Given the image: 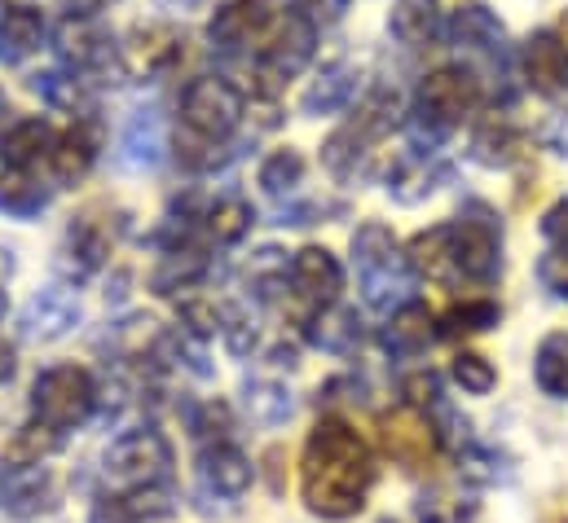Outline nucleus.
<instances>
[{
  "instance_id": "nucleus-53",
  "label": "nucleus",
  "mask_w": 568,
  "mask_h": 523,
  "mask_svg": "<svg viewBox=\"0 0 568 523\" xmlns=\"http://www.w3.org/2000/svg\"><path fill=\"white\" fill-rule=\"evenodd\" d=\"M556 35L565 40V49H568V9H565V18H560V27H556Z\"/></svg>"
},
{
  "instance_id": "nucleus-51",
  "label": "nucleus",
  "mask_w": 568,
  "mask_h": 523,
  "mask_svg": "<svg viewBox=\"0 0 568 523\" xmlns=\"http://www.w3.org/2000/svg\"><path fill=\"white\" fill-rule=\"evenodd\" d=\"M13 370H18V357H13V348L0 339V383H9V379H13Z\"/></svg>"
},
{
  "instance_id": "nucleus-47",
  "label": "nucleus",
  "mask_w": 568,
  "mask_h": 523,
  "mask_svg": "<svg viewBox=\"0 0 568 523\" xmlns=\"http://www.w3.org/2000/svg\"><path fill=\"white\" fill-rule=\"evenodd\" d=\"M538 281L551 299H565L568 304V247H556L538 260Z\"/></svg>"
},
{
  "instance_id": "nucleus-9",
  "label": "nucleus",
  "mask_w": 568,
  "mask_h": 523,
  "mask_svg": "<svg viewBox=\"0 0 568 523\" xmlns=\"http://www.w3.org/2000/svg\"><path fill=\"white\" fill-rule=\"evenodd\" d=\"M480 102H485V84L471 66H436L419 84L415 111L424 120H432L440 132H454Z\"/></svg>"
},
{
  "instance_id": "nucleus-24",
  "label": "nucleus",
  "mask_w": 568,
  "mask_h": 523,
  "mask_svg": "<svg viewBox=\"0 0 568 523\" xmlns=\"http://www.w3.org/2000/svg\"><path fill=\"white\" fill-rule=\"evenodd\" d=\"M357 80H362V75H357L348 62L326 66V71L304 89L300 111H304L308 120H322V115H339V111H348V102L357 98Z\"/></svg>"
},
{
  "instance_id": "nucleus-31",
  "label": "nucleus",
  "mask_w": 568,
  "mask_h": 523,
  "mask_svg": "<svg viewBox=\"0 0 568 523\" xmlns=\"http://www.w3.org/2000/svg\"><path fill=\"white\" fill-rule=\"evenodd\" d=\"M454 458H458V475H463L467 484H480V489L507 484V480L516 475V462H511L507 453H498V449L480 444V440H467Z\"/></svg>"
},
{
  "instance_id": "nucleus-5",
  "label": "nucleus",
  "mask_w": 568,
  "mask_h": 523,
  "mask_svg": "<svg viewBox=\"0 0 568 523\" xmlns=\"http://www.w3.org/2000/svg\"><path fill=\"white\" fill-rule=\"evenodd\" d=\"M402 124V98L397 89L379 84L362 98V106L353 111V120L339 132H331V141L322 145V163L339 176V181H362L371 176V158H375V145L388 136V132Z\"/></svg>"
},
{
  "instance_id": "nucleus-13",
  "label": "nucleus",
  "mask_w": 568,
  "mask_h": 523,
  "mask_svg": "<svg viewBox=\"0 0 568 523\" xmlns=\"http://www.w3.org/2000/svg\"><path fill=\"white\" fill-rule=\"evenodd\" d=\"M111 247H115V229H111L106 221H98V207H93V212H84V216L71 221L58 268H62L71 281H84V277H93L102 264L111 260Z\"/></svg>"
},
{
  "instance_id": "nucleus-45",
  "label": "nucleus",
  "mask_w": 568,
  "mask_h": 523,
  "mask_svg": "<svg viewBox=\"0 0 568 523\" xmlns=\"http://www.w3.org/2000/svg\"><path fill=\"white\" fill-rule=\"evenodd\" d=\"M402 396H406V404L410 409H419V413H436V409H445L449 400H445V388H440V375H432V370H415V375H406L402 379Z\"/></svg>"
},
{
  "instance_id": "nucleus-15",
  "label": "nucleus",
  "mask_w": 568,
  "mask_h": 523,
  "mask_svg": "<svg viewBox=\"0 0 568 523\" xmlns=\"http://www.w3.org/2000/svg\"><path fill=\"white\" fill-rule=\"evenodd\" d=\"M270 27H274V0H230L207 22V40L225 53H239V49L256 44Z\"/></svg>"
},
{
  "instance_id": "nucleus-19",
  "label": "nucleus",
  "mask_w": 568,
  "mask_h": 523,
  "mask_svg": "<svg viewBox=\"0 0 568 523\" xmlns=\"http://www.w3.org/2000/svg\"><path fill=\"white\" fill-rule=\"evenodd\" d=\"M525 80L542 98H568V49L556 31H534L520 49Z\"/></svg>"
},
{
  "instance_id": "nucleus-44",
  "label": "nucleus",
  "mask_w": 568,
  "mask_h": 523,
  "mask_svg": "<svg viewBox=\"0 0 568 523\" xmlns=\"http://www.w3.org/2000/svg\"><path fill=\"white\" fill-rule=\"evenodd\" d=\"M230 404L225 400H203V404H190V431L203 440V444H221L230 435Z\"/></svg>"
},
{
  "instance_id": "nucleus-30",
  "label": "nucleus",
  "mask_w": 568,
  "mask_h": 523,
  "mask_svg": "<svg viewBox=\"0 0 568 523\" xmlns=\"http://www.w3.org/2000/svg\"><path fill=\"white\" fill-rule=\"evenodd\" d=\"M388 31L406 44V49H424L432 44L445 27H440V9L436 0H397L393 18H388Z\"/></svg>"
},
{
  "instance_id": "nucleus-6",
  "label": "nucleus",
  "mask_w": 568,
  "mask_h": 523,
  "mask_svg": "<svg viewBox=\"0 0 568 523\" xmlns=\"http://www.w3.org/2000/svg\"><path fill=\"white\" fill-rule=\"evenodd\" d=\"M98 400H102L98 383H93V375L84 366H49L31 388V413H36V422H44L58 435H67L71 427L93 418Z\"/></svg>"
},
{
  "instance_id": "nucleus-12",
  "label": "nucleus",
  "mask_w": 568,
  "mask_h": 523,
  "mask_svg": "<svg viewBox=\"0 0 568 523\" xmlns=\"http://www.w3.org/2000/svg\"><path fill=\"white\" fill-rule=\"evenodd\" d=\"M80 326V299L67 286L36 290L18 312V335L27 343H58Z\"/></svg>"
},
{
  "instance_id": "nucleus-28",
  "label": "nucleus",
  "mask_w": 568,
  "mask_h": 523,
  "mask_svg": "<svg viewBox=\"0 0 568 523\" xmlns=\"http://www.w3.org/2000/svg\"><path fill=\"white\" fill-rule=\"evenodd\" d=\"M53 141L58 136H53V129L44 120H22V124H13L0 136V163L9 172H31V167H40L49 158Z\"/></svg>"
},
{
  "instance_id": "nucleus-23",
  "label": "nucleus",
  "mask_w": 568,
  "mask_h": 523,
  "mask_svg": "<svg viewBox=\"0 0 568 523\" xmlns=\"http://www.w3.org/2000/svg\"><path fill=\"white\" fill-rule=\"evenodd\" d=\"M93 158H98V129L93 124H75V129L62 132L53 141V150L44 158V172H49L53 185H75V181L89 176Z\"/></svg>"
},
{
  "instance_id": "nucleus-25",
  "label": "nucleus",
  "mask_w": 568,
  "mask_h": 523,
  "mask_svg": "<svg viewBox=\"0 0 568 523\" xmlns=\"http://www.w3.org/2000/svg\"><path fill=\"white\" fill-rule=\"evenodd\" d=\"M525 145H529V136L516 129V124H507V120H485L480 129L471 132L467 154H471V163H480V167H516V163L525 158Z\"/></svg>"
},
{
  "instance_id": "nucleus-4",
  "label": "nucleus",
  "mask_w": 568,
  "mask_h": 523,
  "mask_svg": "<svg viewBox=\"0 0 568 523\" xmlns=\"http://www.w3.org/2000/svg\"><path fill=\"white\" fill-rule=\"evenodd\" d=\"M353 268H357V286H362L366 308L393 317L397 308L410 304L415 268L402 256V247H397L388 225H379V221L357 225V234H353Z\"/></svg>"
},
{
  "instance_id": "nucleus-29",
  "label": "nucleus",
  "mask_w": 568,
  "mask_h": 523,
  "mask_svg": "<svg viewBox=\"0 0 568 523\" xmlns=\"http://www.w3.org/2000/svg\"><path fill=\"white\" fill-rule=\"evenodd\" d=\"M62 449V435L53 431V427H44V422H27V427H18L13 435H9V444L0 449V466H44L53 453Z\"/></svg>"
},
{
  "instance_id": "nucleus-38",
  "label": "nucleus",
  "mask_w": 568,
  "mask_h": 523,
  "mask_svg": "<svg viewBox=\"0 0 568 523\" xmlns=\"http://www.w3.org/2000/svg\"><path fill=\"white\" fill-rule=\"evenodd\" d=\"M252 207L239 198V194H230V198H221L212 212H207V234H212V243H221V247H234V243H243L247 238V229H252Z\"/></svg>"
},
{
  "instance_id": "nucleus-42",
  "label": "nucleus",
  "mask_w": 568,
  "mask_h": 523,
  "mask_svg": "<svg viewBox=\"0 0 568 523\" xmlns=\"http://www.w3.org/2000/svg\"><path fill=\"white\" fill-rule=\"evenodd\" d=\"M159 357H168V361L185 366L194 379H212V375H216V366H212V361H207V352H203V339H194V335H185V330L163 335V339H159Z\"/></svg>"
},
{
  "instance_id": "nucleus-49",
  "label": "nucleus",
  "mask_w": 568,
  "mask_h": 523,
  "mask_svg": "<svg viewBox=\"0 0 568 523\" xmlns=\"http://www.w3.org/2000/svg\"><path fill=\"white\" fill-rule=\"evenodd\" d=\"M542 238L556 243V247H568V198H560V203L542 216Z\"/></svg>"
},
{
  "instance_id": "nucleus-7",
  "label": "nucleus",
  "mask_w": 568,
  "mask_h": 523,
  "mask_svg": "<svg viewBox=\"0 0 568 523\" xmlns=\"http://www.w3.org/2000/svg\"><path fill=\"white\" fill-rule=\"evenodd\" d=\"M172 444L163 431L142 427V431H129L120 435L106 458H102V471L106 480L115 484V493H133V489H163L172 480Z\"/></svg>"
},
{
  "instance_id": "nucleus-16",
  "label": "nucleus",
  "mask_w": 568,
  "mask_h": 523,
  "mask_svg": "<svg viewBox=\"0 0 568 523\" xmlns=\"http://www.w3.org/2000/svg\"><path fill=\"white\" fill-rule=\"evenodd\" d=\"M252 480H256V466L247 462V453L239 444H230V440L203 444V453H199V484H203V493L234 502V498H243L252 489Z\"/></svg>"
},
{
  "instance_id": "nucleus-21",
  "label": "nucleus",
  "mask_w": 568,
  "mask_h": 523,
  "mask_svg": "<svg viewBox=\"0 0 568 523\" xmlns=\"http://www.w3.org/2000/svg\"><path fill=\"white\" fill-rule=\"evenodd\" d=\"M176 511L172 489H133V493H111L93 506L89 523H159Z\"/></svg>"
},
{
  "instance_id": "nucleus-56",
  "label": "nucleus",
  "mask_w": 568,
  "mask_h": 523,
  "mask_svg": "<svg viewBox=\"0 0 568 523\" xmlns=\"http://www.w3.org/2000/svg\"><path fill=\"white\" fill-rule=\"evenodd\" d=\"M379 523H397V520H379Z\"/></svg>"
},
{
  "instance_id": "nucleus-2",
  "label": "nucleus",
  "mask_w": 568,
  "mask_h": 523,
  "mask_svg": "<svg viewBox=\"0 0 568 523\" xmlns=\"http://www.w3.org/2000/svg\"><path fill=\"white\" fill-rule=\"evenodd\" d=\"M406 260L440 286H494L503 277V225L489 207H471L463 221L424 229Z\"/></svg>"
},
{
  "instance_id": "nucleus-3",
  "label": "nucleus",
  "mask_w": 568,
  "mask_h": 523,
  "mask_svg": "<svg viewBox=\"0 0 568 523\" xmlns=\"http://www.w3.org/2000/svg\"><path fill=\"white\" fill-rule=\"evenodd\" d=\"M247 98L239 84L221 80V75H199L185 84L181 93V129L176 136V154H185V163H212V145H221L230 132L243 124Z\"/></svg>"
},
{
  "instance_id": "nucleus-39",
  "label": "nucleus",
  "mask_w": 568,
  "mask_h": 523,
  "mask_svg": "<svg viewBox=\"0 0 568 523\" xmlns=\"http://www.w3.org/2000/svg\"><path fill=\"white\" fill-rule=\"evenodd\" d=\"M480 506L471 498H458V493H445V489H432L419 493L415 502V520L419 523H476Z\"/></svg>"
},
{
  "instance_id": "nucleus-36",
  "label": "nucleus",
  "mask_w": 568,
  "mask_h": 523,
  "mask_svg": "<svg viewBox=\"0 0 568 523\" xmlns=\"http://www.w3.org/2000/svg\"><path fill=\"white\" fill-rule=\"evenodd\" d=\"M503 321V308L494 299H467V304H454L440 321V339H467V335H485Z\"/></svg>"
},
{
  "instance_id": "nucleus-41",
  "label": "nucleus",
  "mask_w": 568,
  "mask_h": 523,
  "mask_svg": "<svg viewBox=\"0 0 568 523\" xmlns=\"http://www.w3.org/2000/svg\"><path fill=\"white\" fill-rule=\"evenodd\" d=\"M31 89L58 106V111H89V93H84V80L80 75H62V71H44L31 80Z\"/></svg>"
},
{
  "instance_id": "nucleus-46",
  "label": "nucleus",
  "mask_w": 568,
  "mask_h": 523,
  "mask_svg": "<svg viewBox=\"0 0 568 523\" xmlns=\"http://www.w3.org/2000/svg\"><path fill=\"white\" fill-rule=\"evenodd\" d=\"M449 375H454V383H458L467 396L494 392V383H498L494 366H489L485 357H476V352H458V357H454V366H449Z\"/></svg>"
},
{
  "instance_id": "nucleus-35",
  "label": "nucleus",
  "mask_w": 568,
  "mask_h": 523,
  "mask_svg": "<svg viewBox=\"0 0 568 523\" xmlns=\"http://www.w3.org/2000/svg\"><path fill=\"white\" fill-rule=\"evenodd\" d=\"M163 158V124L154 111H138L124 129V163L133 167H154Z\"/></svg>"
},
{
  "instance_id": "nucleus-50",
  "label": "nucleus",
  "mask_w": 568,
  "mask_h": 523,
  "mask_svg": "<svg viewBox=\"0 0 568 523\" xmlns=\"http://www.w3.org/2000/svg\"><path fill=\"white\" fill-rule=\"evenodd\" d=\"M542 145H547V150H556L560 158H568V111L565 115H551V120H547V129H542Z\"/></svg>"
},
{
  "instance_id": "nucleus-14",
  "label": "nucleus",
  "mask_w": 568,
  "mask_h": 523,
  "mask_svg": "<svg viewBox=\"0 0 568 523\" xmlns=\"http://www.w3.org/2000/svg\"><path fill=\"white\" fill-rule=\"evenodd\" d=\"M445 35L454 49L463 53H480V58H494L503 66V53H507V27L498 22V13L480 0H467L454 9V18L445 22Z\"/></svg>"
},
{
  "instance_id": "nucleus-32",
  "label": "nucleus",
  "mask_w": 568,
  "mask_h": 523,
  "mask_svg": "<svg viewBox=\"0 0 568 523\" xmlns=\"http://www.w3.org/2000/svg\"><path fill=\"white\" fill-rule=\"evenodd\" d=\"M534 379L551 400H568V330H556L534 352Z\"/></svg>"
},
{
  "instance_id": "nucleus-48",
  "label": "nucleus",
  "mask_w": 568,
  "mask_h": 523,
  "mask_svg": "<svg viewBox=\"0 0 568 523\" xmlns=\"http://www.w3.org/2000/svg\"><path fill=\"white\" fill-rule=\"evenodd\" d=\"M348 9V0H291V13L313 22V27H326V22H339Z\"/></svg>"
},
{
  "instance_id": "nucleus-26",
  "label": "nucleus",
  "mask_w": 568,
  "mask_h": 523,
  "mask_svg": "<svg viewBox=\"0 0 568 523\" xmlns=\"http://www.w3.org/2000/svg\"><path fill=\"white\" fill-rule=\"evenodd\" d=\"M308 339H313L322 352H331V357H353V352L366 343V330H362V317H357L353 308L331 304V308H322V312L308 321Z\"/></svg>"
},
{
  "instance_id": "nucleus-8",
  "label": "nucleus",
  "mask_w": 568,
  "mask_h": 523,
  "mask_svg": "<svg viewBox=\"0 0 568 523\" xmlns=\"http://www.w3.org/2000/svg\"><path fill=\"white\" fill-rule=\"evenodd\" d=\"M58 58L71 75H80L84 84H120L124 80V62H120V49H115V35L89 18V13H71L62 27H58Z\"/></svg>"
},
{
  "instance_id": "nucleus-55",
  "label": "nucleus",
  "mask_w": 568,
  "mask_h": 523,
  "mask_svg": "<svg viewBox=\"0 0 568 523\" xmlns=\"http://www.w3.org/2000/svg\"><path fill=\"white\" fill-rule=\"evenodd\" d=\"M547 523H568V520H560V515H556V520H547Z\"/></svg>"
},
{
  "instance_id": "nucleus-40",
  "label": "nucleus",
  "mask_w": 568,
  "mask_h": 523,
  "mask_svg": "<svg viewBox=\"0 0 568 523\" xmlns=\"http://www.w3.org/2000/svg\"><path fill=\"white\" fill-rule=\"evenodd\" d=\"M203 273H207V256H203L199 247H185V252L176 247V252L168 256V264L154 273V290H159V295H176L181 286H194Z\"/></svg>"
},
{
  "instance_id": "nucleus-43",
  "label": "nucleus",
  "mask_w": 568,
  "mask_h": 523,
  "mask_svg": "<svg viewBox=\"0 0 568 523\" xmlns=\"http://www.w3.org/2000/svg\"><path fill=\"white\" fill-rule=\"evenodd\" d=\"M176 312H181V330L194 335V339H212V335L225 330V308L212 304V299H185Z\"/></svg>"
},
{
  "instance_id": "nucleus-10",
  "label": "nucleus",
  "mask_w": 568,
  "mask_h": 523,
  "mask_svg": "<svg viewBox=\"0 0 568 523\" xmlns=\"http://www.w3.org/2000/svg\"><path fill=\"white\" fill-rule=\"evenodd\" d=\"M379 444L410 475L427 471L436 462V453H440V435H436L432 418L419 413V409H410V404H402V409H393V413L379 418Z\"/></svg>"
},
{
  "instance_id": "nucleus-33",
  "label": "nucleus",
  "mask_w": 568,
  "mask_h": 523,
  "mask_svg": "<svg viewBox=\"0 0 568 523\" xmlns=\"http://www.w3.org/2000/svg\"><path fill=\"white\" fill-rule=\"evenodd\" d=\"M243 409L256 418V422H265V427H283L286 418L295 413V400L286 392L283 383H274V379H247L243 383Z\"/></svg>"
},
{
  "instance_id": "nucleus-54",
  "label": "nucleus",
  "mask_w": 568,
  "mask_h": 523,
  "mask_svg": "<svg viewBox=\"0 0 568 523\" xmlns=\"http://www.w3.org/2000/svg\"><path fill=\"white\" fill-rule=\"evenodd\" d=\"M0 120H4V93H0Z\"/></svg>"
},
{
  "instance_id": "nucleus-20",
  "label": "nucleus",
  "mask_w": 568,
  "mask_h": 523,
  "mask_svg": "<svg viewBox=\"0 0 568 523\" xmlns=\"http://www.w3.org/2000/svg\"><path fill=\"white\" fill-rule=\"evenodd\" d=\"M445 181H449V167H445L436 154H419V150L397 154V163L388 167V194H393L397 203H406V207L432 198Z\"/></svg>"
},
{
  "instance_id": "nucleus-17",
  "label": "nucleus",
  "mask_w": 568,
  "mask_h": 523,
  "mask_svg": "<svg viewBox=\"0 0 568 523\" xmlns=\"http://www.w3.org/2000/svg\"><path fill=\"white\" fill-rule=\"evenodd\" d=\"M0 511L18 520L58 511V480L44 466H0Z\"/></svg>"
},
{
  "instance_id": "nucleus-22",
  "label": "nucleus",
  "mask_w": 568,
  "mask_h": 523,
  "mask_svg": "<svg viewBox=\"0 0 568 523\" xmlns=\"http://www.w3.org/2000/svg\"><path fill=\"white\" fill-rule=\"evenodd\" d=\"M432 326H436L432 312H427L419 299H410L406 308H397V312L388 317V326L379 330V343H384L388 357L415 361V357H424L427 348H432V339L440 335V330H432Z\"/></svg>"
},
{
  "instance_id": "nucleus-18",
  "label": "nucleus",
  "mask_w": 568,
  "mask_h": 523,
  "mask_svg": "<svg viewBox=\"0 0 568 523\" xmlns=\"http://www.w3.org/2000/svg\"><path fill=\"white\" fill-rule=\"evenodd\" d=\"M286 277H291V286H295V295L308 299L313 308H331V304L339 299V290H344V268H339V260H335L326 247H304V252H295L291 264H286Z\"/></svg>"
},
{
  "instance_id": "nucleus-37",
  "label": "nucleus",
  "mask_w": 568,
  "mask_h": 523,
  "mask_svg": "<svg viewBox=\"0 0 568 523\" xmlns=\"http://www.w3.org/2000/svg\"><path fill=\"white\" fill-rule=\"evenodd\" d=\"M256 181H261V189H265L270 198H291V194L300 189V181H304V154H300V150H274V154L261 163Z\"/></svg>"
},
{
  "instance_id": "nucleus-11",
  "label": "nucleus",
  "mask_w": 568,
  "mask_h": 523,
  "mask_svg": "<svg viewBox=\"0 0 568 523\" xmlns=\"http://www.w3.org/2000/svg\"><path fill=\"white\" fill-rule=\"evenodd\" d=\"M313 44H317V27L286 13V22L270 35V44L261 49V62H256V80L265 89H283L286 80H295L308 58H313Z\"/></svg>"
},
{
  "instance_id": "nucleus-34",
  "label": "nucleus",
  "mask_w": 568,
  "mask_h": 523,
  "mask_svg": "<svg viewBox=\"0 0 568 523\" xmlns=\"http://www.w3.org/2000/svg\"><path fill=\"white\" fill-rule=\"evenodd\" d=\"M49 207V189H40V181H31L27 172H0V212L13 221H31Z\"/></svg>"
},
{
  "instance_id": "nucleus-1",
  "label": "nucleus",
  "mask_w": 568,
  "mask_h": 523,
  "mask_svg": "<svg viewBox=\"0 0 568 523\" xmlns=\"http://www.w3.org/2000/svg\"><path fill=\"white\" fill-rule=\"evenodd\" d=\"M375 480H379V466L357 427H348L344 418H322L308 431L300 453V498L308 515L326 523L362 515Z\"/></svg>"
},
{
  "instance_id": "nucleus-52",
  "label": "nucleus",
  "mask_w": 568,
  "mask_h": 523,
  "mask_svg": "<svg viewBox=\"0 0 568 523\" xmlns=\"http://www.w3.org/2000/svg\"><path fill=\"white\" fill-rule=\"evenodd\" d=\"M163 4H172V9H199L203 0H163Z\"/></svg>"
},
{
  "instance_id": "nucleus-27",
  "label": "nucleus",
  "mask_w": 568,
  "mask_h": 523,
  "mask_svg": "<svg viewBox=\"0 0 568 523\" xmlns=\"http://www.w3.org/2000/svg\"><path fill=\"white\" fill-rule=\"evenodd\" d=\"M44 44V13L36 4H4L0 9V58L22 62Z\"/></svg>"
}]
</instances>
